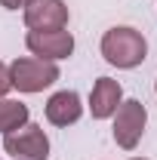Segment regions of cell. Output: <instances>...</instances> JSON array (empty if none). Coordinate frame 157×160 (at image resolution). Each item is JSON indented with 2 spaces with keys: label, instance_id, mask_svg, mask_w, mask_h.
<instances>
[{
  "label": "cell",
  "instance_id": "6da1fadb",
  "mask_svg": "<svg viewBox=\"0 0 157 160\" xmlns=\"http://www.w3.org/2000/svg\"><path fill=\"white\" fill-rule=\"evenodd\" d=\"M102 56L108 65H114L120 71H133L142 62L148 59V40L142 31L129 28V25H114L102 34V43H99Z\"/></svg>",
  "mask_w": 157,
  "mask_h": 160
},
{
  "label": "cell",
  "instance_id": "7a4b0ae2",
  "mask_svg": "<svg viewBox=\"0 0 157 160\" xmlns=\"http://www.w3.org/2000/svg\"><path fill=\"white\" fill-rule=\"evenodd\" d=\"M62 77L56 62L37 59V56H22L9 65V83L19 92H43L46 86H53Z\"/></svg>",
  "mask_w": 157,
  "mask_h": 160
},
{
  "label": "cell",
  "instance_id": "3957f363",
  "mask_svg": "<svg viewBox=\"0 0 157 160\" xmlns=\"http://www.w3.org/2000/svg\"><path fill=\"white\" fill-rule=\"evenodd\" d=\"M145 126H148V108L145 102L139 99H123L114 111V126H111V136L117 142V148L123 151H136V145L145 136Z\"/></svg>",
  "mask_w": 157,
  "mask_h": 160
},
{
  "label": "cell",
  "instance_id": "277c9868",
  "mask_svg": "<svg viewBox=\"0 0 157 160\" xmlns=\"http://www.w3.org/2000/svg\"><path fill=\"white\" fill-rule=\"evenodd\" d=\"M3 151L13 160H46L49 157V139L37 123H25L22 129L3 136Z\"/></svg>",
  "mask_w": 157,
  "mask_h": 160
},
{
  "label": "cell",
  "instance_id": "5b68a950",
  "mask_svg": "<svg viewBox=\"0 0 157 160\" xmlns=\"http://www.w3.org/2000/svg\"><path fill=\"white\" fill-rule=\"evenodd\" d=\"M25 46L37 59L62 62V59H71V52H74V34L65 31V28H59V31H28Z\"/></svg>",
  "mask_w": 157,
  "mask_h": 160
},
{
  "label": "cell",
  "instance_id": "8992f818",
  "mask_svg": "<svg viewBox=\"0 0 157 160\" xmlns=\"http://www.w3.org/2000/svg\"><path fill=\"white\" fill-rule=\"evenodd\" d=\"M28 31H59L68 28V3L65 0H31L22 9Z\"/></svg>",
  "mask_w": 157,
  "mask_h": 160
},
{
  "label": "cell",
  "instance_id": "52a82bcc",
  "mask_svg": "<svg viewBox=\"0 0 157 160\" xmlns=\"http://www.w3.org/2000/svg\"><path fill=\"white\" fill-rule=\"evenodd\" d=\"M123 102V86L114 77H99L93 83V92H89V114L96 120H108L114 117L117 105Z\"/></svg>",
  "mask_w": 157,
  "mask_h": 160
},
{
  "label": "cell",
  "instance_id": "ba28073f",
  "mask_svg": "<svg viewBox=\"0 0 157 160\" xmlns=\"http://www.w3.org/2000/svg\"><path fill=\"white\" fill-rule=\"evenodd\" d=\"M43 114L53 126H71V123H77L83 117V102H80V96L74 89H59V92L49 96Z\"/></svg>",
  "mask_w": 157,
  "mask_h": 160
},
{
  "label": "cell",
  "instance_id": "9c48e42d",
  "mask_svg": "<svg viewBox=\"0 0 157 160\" xmlns=\"http://www.w3.org/2000/svg\"><path fill=\"white\" fill-rule=\"evenodd\" d=\"M25 123H31V111L28 105L19 99H0V136H9L22 129Z\"/></svg>",
  "mask_w": 157,
  "mask_h": 160
},
{
  "label": "cell",
  "instance_id": "30bf717a",
  "mask_svg": "<svg viewBox=\"0 0 157 160\" xmlns=\"http://www.w3.org/2000/svg\"><path fill=\"white\" fill-rule=\"evenodd\" d=\"M9 89H13V83H9V65L0 62V99H6Z\"/></svg>",
  "mask_w": 157,
  "mask_h": 160
},
{
  "label": "cell",
  "instance_id": "8fae6325",
  "mask_svg": "<svg viewBox=\"0 0 157 160\" xmlns=\"http://www.w3.org/2000/svg\"><path fill=\"white\" fill-rule=\"evenodd\" d=\"M28 3H31V0H0V6H3V9H25Z\"/></svg>",
  "mask_w": 157,
  "mask_h": 160
},
{
  "label": "cell",
  "instance_id": "7c38bea8",
  "mask_svg": "<svg viewBox=\"0 0 157 160\" xmlns=\"http://www.w3.org/2000/svg\"><path fill=\"white\" fill-rule=\"evenodd\" d=\"M129 160H148V157H129Z\"/></svg>",
  "mask_w": 157,
  "mask_h": 160
},
{
  "label": "cell",
  "instance_id": "4fadbf2b",
  "mask_svg": "<svg viewBox=\"0 0 157 160\" xmlns=\"http://www.w3.org/2000/svg\"><path fill=\"white\" fill-rule=\"evenodd\" d=\"M154 92H157V80H154Z\"/></svg>",
  "mask_w": 157,
  "mask_h": 160
}]
</instances>
